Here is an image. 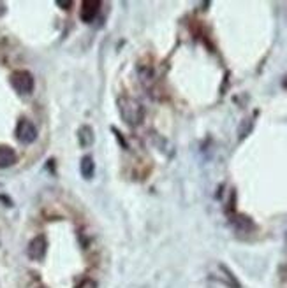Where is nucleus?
Returning <instances> with one entry per match:
<instances>
[{
  "label": "nucleus",
  "mask_w": 287,
  "mask_h": 288,
  "mask_svg": "<svg viewBox=\"0 0 287 288\" xmlns=\"http://www.w3.org/2000/svg\"><path fill=\"white\" fill-rule=\"evenodd\" d=\"M231 227H233V230L236 232V234L249 235L250 232H254L256 225H254V221L247 215H238L236 213V215H231Z\"/></svg>",
  "instance_id": "obj_4"
},
{
  "label": "nucleus",
  "mask_w": 287,
  "mask_h": 288,
  "mask_svg": "<svg viewBox=\"0 0 287 288\" xmlns=\"http://www.w3.org/2000/svg\"><path fill=\"white\" fill-rule=\"evenodd\" d=\"M118 113L122 116V120L127 125H131V127L141 125L143 120H145V108L131 97L118 99Z\"/></svg>",
  "instance_id": "obj_1"
},
{
  "label": "nucleus",
  "mask_w": 287,
  "mask_h": 288,
  "mask_svg": "<svg viewBox=\"0 0 287 288\" xmlns=\"http://www.w3.org/2000/svg\"><path fill=\"white\" fill-rule=\"evenodd\" d=\"M78 141H79V146H83V148L92 146V142H94V130H92V127H88V125L79 127Z\"/></svg>",
  "instance_id": "obj_8"
},
{
  "label": "nucleus",
  "mask_w": 287,
  "mask_h": 288,
  "mask_svg": "<svg viewBox=\"0 0 287 288\" xmlns=\"http://www.w3.org/2000/svg\"><path fill=\"white\" fill-rule=\"evenodd\" d=\"M35 137H37V128H35V125L32 123L30 120H20L16 125V139L20 142L23 144H30L35 141Z\"/></svg>",
  "instance_id": "obj_3"
},
{
  "label": "nucleus",
  "mask_w": 287,
  "mask_h": 288,
  "mask_svg": "<svg viewBox=\"0 0 287 288\" xmlns=\"http://www.w3.org/2000/svg\"><path fill=\"white\" fill-rule=\"evenodd\" d=\"M11 84L20 95H28L34 90V77L27 71H16L11 74Z\"/></svg>",
  "instance_id": "obj_2"
},
{
  "label": "nucleus",
  "mask_w": 287,
  "mask_h": 288,
  "mask_svg": "<svg viewBox=\"0 0 287 288\" xmlns=\"http://www.w3.org/2000/svg\"><path fill=\"white\" fill-rule=\"evenodd\" d=\"M76 288H95V283L92 281V279H83V281L79 283Z\"/></svg>",
  "instance_id": "obj_12"
},
{
  "label": "nucleus",
  "mask_w": 287,
  "mask_h": 288,
  "mask_svg": "<svg viewBox=\"0 0 287 288\" xmlns=\"http://www.w3.org/2000/svg\"><path fill=\"white\" fill-rule=\"evenodd\" d=\"M4 13H6V6H4V4L0 2V14H4Z\"/></svg>",
  "instance_id": "obj_14"
},
{
  "label": "nucleus",
  "mask_w": 287,
  "mask_h": 288,
  "mask_svg": "<svg viewBox=\"0 0 287 288\" xmlns=\"http://www.w3.org/2000/svg\"><path fill=\"white\" fill-rule=\"evenodd\" d=\"M99 9H101V2H97V0H87V2L81 4L79 16H81L85 23H92L95 20V16L99 14Z\"/></svg>",
  "instance_id": "obj_6"
},
{
  "label": "nucleus",
  "mask_w": 287,
  "mask_h": 288,
  "mask_svg": "<svg viewBox=\"0 0 287 288\" xmlns=\"http://www.w3.org/2000/svg\"><path fill=\"white\" fill-rule=\"evenodd\" d=\"M46 250H48V241L44 235H37V237H34L30 241V245H28V257L32 258V260H43L44 255H46Z\"/></svg>",
  "instance_id": "obj_5"
},
{
  "label": "nucleus",
  "mask_w": 287,
  "mask_h": 288,
  "mask_svg": "<svg viewBox=\"0 0 287 288\" xmlns=\"http://www.w3.org/2000/svg\"><path fill=\"white\" fill-rule=\"evenodd\" d=\"M220 272H222V274L226 276V278H224V281H226L231 288H240V283H238V281H236V278H234V276L231 274L229 269L224 267V265H220Z\"/></svg>",
  "instance_id": "obj_10"
},
{
  "label": "nucleus",
  "mask_w": 287,
  "mask_h": 288,
  "mask_svg": "<svg viewBox=\"0 0 287 288\" xmlns=\"http://www.w3.org/2000/svg\"><path fill=\"white\" fill-rule=\"evenodd\" d=\"M58 6H60V7H71L72 2H58Z\"/></svg>",
  "instance_id": "obj_13"
},
{
  "label": "nucleus",
  "mask_w": 287,
  "mask_h": 288,
  "mask_svg": "<svg viewBox=\"0 0 287 288\" xmlns=\"http://www.w3.org/2000/svg\"><path fill=\"white\" fill-rule=\"evenodd\" d=\"M250 128H252V123H250V120H245L243 125H241V130H240V139H243L245 135L249 134Z\"/></svg>",
  "instance_id": "obj_11"
},
{
  "label": "nucleus",
  "mask_w": 287,
  "mask_h": 288,
  "mask_svg": "<svg viewBox=\"0 0 287 288\" xmlns=\"http://www.w3.org/2000/svg\"><path fill=\"white\" fill-rule=\"evenodd\" d=\"M79 172H81V176L85 179L94 178V172H95L94 158H92V157H83L81 162H79Z\"/></svg>",
  "instance_id": "obj_9"
},
{
  "label": "nucleus",
  "mask_w": 287,
  "mask_h": 288,
  "mask_svg": "<svg viewBox=\"0 0 287 288\" xmlns=\"http://www.w3.org/2000/svg\"><path fill=\"white\" fill-rule=\"evenodd\" d=\"M16 151L11 146H0V169L11 167L16 164Z\"/></svg>",
  "instance_id": "obj_7"
}]
</instances>
